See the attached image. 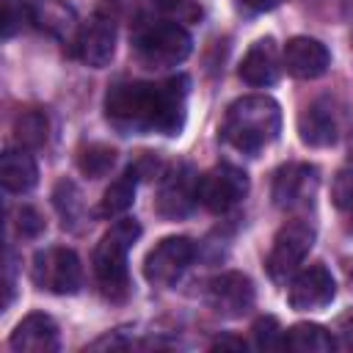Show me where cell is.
Masks as SVG:
<instances>
[{
  "label": "cell",
  "instance_id": "d4e9b609",
  "mask_svg": "<svg viewBox=\"0 0 353 353\" xmlns=\"http://www.w3.org/2000/svg\"><path fill=\"white\" fill-rule=\"evenodd\" d=\"M251 331H254V342H256V347H262V350L284 347V331H281V325H279L276 317H270V314L259 317V320L254 323Z\"/></svg>",
  "mask_w": 353,
  "mask_h": 353
},
{
  "label": "cell",
  "instance_id": "8fae6325",
  "mask_svg": "<svg viewBox=\"0 0 353 353\" xmlns=\"http://www.w3.org/2000/svg\"><path fill=\"white\" fill-rule=\"evenodd\" d=\"M254 301H256L254 281L240 270H226V273L215 276L207 287L210 309L221 317H229V320L245 317L254 309Z\"/></svg>",
  "mask_w": 353,
  "mask_h": 353
},
{
  "label": "cell",
  "instance_id": "7a4b0ae2",
  "mask_svg": "<svg viewBox=\"0 0 353 353\" xmlns=\"http://www.w3.org/2000/svg\"><path fill=\"white\" fill-rule=\"evenodd\" d=\"M279 132H281V108L276 99L262 94L234 99L226 108L221 124V138L243 154L262 152L279 138Z\"/></svg>",
  "mask_w": 353,
  "mask_h": 353
},
{
  "label": "cell",
  "instance_id": "3957f363",
  "mask_svg": "<svg viewBox=\"0 0 353 353\" xmlns=\"http://www.w3.org/2000/svg\"><path fill=\"white\" fill-rule=\"evenodd\" d=\"M138 237H141V223L135 218H121L99 237V243L94 248V256H91L94 279H97L102 295L110 301H124L130 295L127 254Z\"/></svg>",
  "mask_w": 353,
  "mask_h": 353
},
{
  "label": "cell",
  "instance_id": "4316f807",
  "mask_svg": "<svg viewBox=\"0 0 353 353\" xmlns=\"http://www.w3.org/2000/svg\"><path fill=\"white\" fill-rule=\"evenodd\" d=\"M331 201L336 210H353V168H339L331 182Z\"/></svg>",
  "mask_w": 353,
  "mask_h": 353
},
{
  "label": "cell",
  "instance_id": "8992f818",
  "mask_svg": "<svg viewBox=\"0 0 353 353\" xmlns=\"http://www.w3.org/2000/svg\"><path fill=\"white\" fill-rule=\"evenodd\" d=\"M314 245V223L306 218H292L287 221L270 245L268 254V273L273 281H284L287 276H292L301 262L306 259V254Z\"/></svg>",
  "mask_w": 353,
  "mask_h": 353
},
{
  "label": "cell",
  "instance_id": "603a6c76",
  "mask_svg": "<svg viewBox=\"0 0 353 353\" xmlns=\"http://www.w3.org/2000/svg\"><path fill=\"white\" fill-rule=\"evenodd\" d=\"M113 163H116V149L108 143H88L77 152V168L91 179L105 176L113 168Z\"/></svg>",
  "mask_w": 353,
  "mask_h": 353
},
{
  "label": "cell",
  "instance_id": "cb8c5ba5",
  "mask_svg": "<svg viewBox=\"0 0 353 353\" xmlns=\"http://www.w3.org/2000/svg\"><path fill=\"white\" fill-rule=\"evenodd\" d=\"M52 199H55V207H58V212H61V218H63V226L80 218L83 201H80V193H77L74 182L61 179L58 188H55V193H52Z\"/></svg>",
  "mask_w": 353,
  "mask_h": 353
},
{
  "label": "cell",
  "instance_id": "6da1fadb",
  "mask_svg": "<svg viewBox=\"0 0 353 353\" xmlns=\"http://www.w3.org/2000/svg\"><path fill=\"white\" fill-rule=\"evenodd\" d=\"M188 91L185 74L160 83L121 80L105 94V119L121 135H179L188 116Z\"/></svg>",
  "mask_w": 353,
  "mask_h": 353
},
{
  "label": "cell",
  "instance_id": "f1b7e54d",
  "mask_svg": "<svg viewBox=\"0 0 353 353\" xmlns=\"http://www.w3.org/2000/svg\"><path fill=\"white\" fill-rule=\"evenodd\" d=\"M336 328H339L342 345H345V347H353V309H350V312H345V314L339 317Z\"/></svg>",
  "mask_w": 353,
  "mask_h": 353
},
{
  "label": "cell",
  "instance_id": "44dd1931",
  "mask_svg": "<svg viewBox=\"0 0 353 353\" xmlns=\"http://www.w3.org/2000/svg\"><path fill=\"white\" fill-rule=\"evenodd\" d=\"M135 182H138V176L127 168V174L119 176L116 182H110V188L102 193L99 207L94 210V215L97 218H119V215H124L135 201Z\"/></svg>",
  "mask_w": 353,
  "mask_h": 353
},
{
  "label": "cell",
  "instance_id": "d6986e66",
  "mask_svg": "<svg viewBox=\"0 0 353 353\" xmlns=\"http://www.w3.org/2000/svg\"><path fill=\"white\" fill-rule=\"evenodd\" d=\"M0 182L8 193H28L39 182V165L30 149H8L0 157Z\"/></svg>",
  "mask_w": 353,
  "mask_h": 353
},
{
  "label": "cell",
  "instance_id": "7c38bea8",
  "mask_svg": "<svg viewBox=\"0 0 353 353\" xmlns=\"http://www.w3.org/2000/svg\"><path fill=\"white\" fill-rule=\"evenodd\" d=\"M154 204L163 218H185L199 204V174L188 163H179L176 168L165 171Z\"/></svg>",
  "mask_w": 353,
  "mask_h": 353
},
{
  "label": "cell",
  "instance_id": "277c9868",
  "mask_svg": "<svg viewBox=\"0 0 353 353\" xmlns=\"http://www.w3.org/2000/svg\"><path fill=\"white\" fill-rule=\"evenodd\" d=\"M190 33L176 19H143L132 33V52L143 69H168L190 55Z\"/></svg>",
  "mask_w": 353,
  "mask_h": 353
},
{
  "label": "cell",
  "instance_id": "1f68e13d",
  "mask_svg": "<svg viewBox=\"0 0 353 353\" xmlns=\"http://www.w3.org/2000/svg\"><path fill=\"white\" fill-rule=\"evenodd\" d=\"M350 154H353V138H350Z\"/></svg>",
  "mask_w": 353,
  "mask_h": 353
},
{
  "label": "cell",
  "instance_id": "30bf717a",
  "mask_svg": "<svg viewBox=\"0 0 353 353\" xmlns=\"http://www.w3.org/2000/svg\"><path fill=\"white\" fill-rule=\"evenodd\" d=\"M320 188V174L309 163H287L273 176V204L287 212L312 207Z\"/></svg>",
  "mask_w": 353,
  "mask_h": 353
},
{
  "label": "cell",
  "instance_id": "ba28073f",
  "mask_svg": "<svg viewBox=\"0 0 353 353\" xmlns=\"http://www.w3.org/2000/svg\"><path fill=\"white\" fill-rule=\"evenodd\" d=\"M248 193V176L232 163H218L199 176V204L215 215L237 207Z\"/></svg>",
  "mask_w": 353,
  "mask_h": 353
},
{
  "label": "cell",
  "instance_id": "f546056e",
  "mask_svg": "<svg viewBox=\"0 0 353 353\" xmlns=\"http://www.w3.org/2000/svg\"><path fill=\"white\" fill-rule=\"evenodd\" d=\"M154 6H160L163 11H171V14H179V8H188V11H196L193 6H188V0H152ZM199 14V11H196Z\"/></svg>",
  "mask_w": 353,
  "mask_h": 353
},
{
  "label": "cell",
  "instance_id": "52a82bcc",
  "mask_svg": "<svg viewBox=\"0 0 353 353\" xmlns=\"http://www.w3.org/2000/svg\"><path fill=\"white\" fill-rule=\"evenodd\" d=\"M77 58L91 69H102L113 61L116 52V11H110V0H105L85 25H80L74 41Z\"/></svg>",
  "mask_w": 353,
  "mask_h": 353
},
{
  "label": "cell",
  "instance_id": "e0dca14e",
  "mask_svg": "<svg viewBox=\"0 0 353 353\" xmlns=\"http://www.w3.org/2000/svg\"><path fill=\"white\" fill-rule=\"evenodd\" d=\"M281 58H279V50H276V41L273 39H259L248 47V52L243 55L240 61V80L254 85V88H265V85H273L281 74Z\"/></svg>",
  "mask_w": 353,
  "mask_h": 353
},
{
  "label": "cell",
  "instance_id": "d6a6232c",
  "mask_svg": "<svg viewBox=\"0 0 353 353\" xmlns=\"http://www.w3.org/2000/svg\"><path fill=\"white\" fill-rule=\"evenodd\" d=\"M350 281H353V273H350Z\"/></svg>",
  "mask_w": 353,
  "mask_h": 353
},
{
  "label": "cell",
  "instance_id": "4dcf8cb0",
  "mask_svg": "<svg viewBox=\"0 0 353 353\" xmlns=\"http://www.w3.org/2000/svg\"><path fill=\"white\" fill-rule=\"evenodd\" d=\"M248 8H254V11H273V8H279L284 0H243Z\"/></svg>",
  "mask_w": 353,
  "mask_h": 353
},
{
  "label": "cell",
  "instance_id": "5b68a950",
  "mask_svg": "<svg viewBox=\"0 0 353 353\" xmlns=\"http://www.w3.org/2000/svg\"><path fill=\"white\" fill-rule=\"evenodd\" d=\"M30 279L39 290L55 292V295H74L83 287V265L80 256L72 248L50 245L33 256Z\"/></svg>",
  "mask_w": 353,
  "mask_h": 353
},
{
  "label": "cell",
  "instance_id": "9a60e30c",
  "mask_svg": "<svg viewBox=\"0 0 353 353\" xmlns=\"http://www.w3.org/2000/svg\"><path fill=\"white\" fill-rule=\"evenodd\" d=\"M8 345L17 353H55L61 347L58 325L50 314L30 312L17 323V328L8 336Z\"/></svg>",
  "mask_w": 353,
  "mask_h": 353
},
{
  "label": "cell",
  "instance_id": "4fadbf2b",
  "mask_svg": "<svg viewBox=\"0 0 353 353\" xmlns=\"http://www.w3.org/2000/svg\"><path fill=\"white\" fill-rule=\"evenodd\" d=\"M336 295V281L331 276V270L320 262L306 265L301 270H295L292 281H290V292L287 301L295 312H317L325 309Z\"/></svg>",
  "mask_w": 353,
  "mask_h": 353
},
{
  "label": "cell",
  "instance_id": "2e32d148",
  "mask_svg": "<svg viewBox=\"0 0 353 353\" xmlns=\"http://www.w3.org/2000/svg\"><path fill=\"white\" fill-rule=\"evenodd\" d=\"M28 3H30V22L39 30H44L47 36L63 44L77 41V33H80L77 11L66 0H28Z\"/></svg>",
  "mask_w": 353,
  "mask_h": 353
},
{
  "label": "cell",
  "instance_id": "9c48e42d",
  "mask_svg": "<svg viewBox=\"0 0 353 353\" xmlns=\"http://www.w3.org/2000/svg\"><path fill=\"white\" fill-rule=\"evenodd\" d=\"M196 256V245L190 237L174 234V237H163L143 259V276L149 284H160L168 287L174 281H179V276L188 270V265Z\"/></svg>",
  "mask_w": 353,
  "mask_h": 353
},
{
  "label": "cell",
  "instance_id": "5bb4252c",
  "mask_svg": "<svg viewBox=\"0 0 353 353\" xmlns=\"http://www.w3.org/2000/svg\"><path fill=\"white\" fill-rule=\"evenodd\" d=\"M281 66L287 69V74H292L298 80H314L328 72L331 52L323 41H317L312 36H292L284 44Z\"/></svg>",
  "mask_w": 353,
  "mask_h": 353
},
{
  "label": "cell",
  "instance_id": "7402d4cb",
  "mask_svg": "<svg viewBox=\"0 0 353 353\" xmlns=\"http://www.w3.org/2000/svg\"><path fill=\"white\" fill-rule=\"evenodd\" d=\"M50 138V121L41 110H22L14 119V141L22 149H41Z\"/></svg>",
  "mask_w": 353,
  "mask_h": 353
},
{
  "label": "cell",
  "instance_id": "ac0fdd59",
  "mask_svg": "<svg viewBox=\"0 0 353 353\" xmlns=\"http://www.w3.org/2000/svg\"><path fill=\"white\" fill-rule=\"evenodd\" d=\"M298 135L306 146H314V149L331 146L339 135V121L334 108L325 99H317L309 108H303L298 116Z\"/></svg>",
  "mask_w": 353,
  "mask_h": 353
},
{
  "label": "cell",
  "instance_id": "836d02e7",
  "mask_svg": "<svg viewBox=\"0 0 353 353\" xmlns=\"http://www.w3.org/2000/svg\"><path fill=\"white\" fill-rule=\"evenodd\" d=\"M350 229H353V226H350Z\"/></svg>",
  "mask_w": 353,
  "mask_h": 353
},
{
  "label": "cell",
  "instance_id": "ffe728a7",
  "mask_svg": "<svg viewBox=\"0 0 353 353\" xmlns=\"http://www.w3.org/2000/svg\"><path fill=\"white\" fill-rule=\"evenodd\" d=\"M284 347L298 353H331L336 339L317 323H295L284 331Z\"/></svg>",
  "mask_w": 353,
  "mask_h": 353
},
{
  "label": "cell",
  "instance_id": "83f0119b",
  "mask_svg": "<svg viewBox=\"0 0 353 353\" xmlns=\"http://www.w3.org/2000/svg\"><path fill=\"white\" fill-rule=\"evenodd\" d=\"M17 232H19L22 237H39V234L44 232V218H41V212L33 210V207H19V212H17Z\"/></svg>",
  "mask_w": 353,
  "mask_h": 353
},
{
  "label": "cell",
  "instance_id": "484cf974",
  "mask_svg": "<svg viewBox=\"0 0 353 353\" xmlns=\"http://www.w3.org/2000/svg\"><path fill=\"white\" fill-rule=\"evenodd\" d=\"M0 8H3V39H11L25 25V19H30V3H25V0H0Z\"/></svg>",
  "mask_w": 353,
  "mask_h": 353
}]
</instances>
